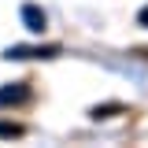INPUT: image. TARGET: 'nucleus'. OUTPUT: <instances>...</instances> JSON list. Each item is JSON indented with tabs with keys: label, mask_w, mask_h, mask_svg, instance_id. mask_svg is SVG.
<instances>
[{
	"label": "nucleus",
	"mask_w": 148,
	"mask_h": 148,
	"mask_svg": "<svg viewBox=\"0 0 148 148\" xmlns=\"http://www.w3.org/2000/svg\"><path fill=\"white\" fill-rule=\"evenodd\" d=\"M137 22H141V26H148V8H141V15H137Z\"/></svg>",
	"instance_id": "obj_6"
},
{
	"label": "nucleus",
	"mask_w": 148,
	"mask_h": 148,
	"mask_svg": "<svg viewBox=\"0 0 148 148\" xmlns=\"http://www.w3.org/2000/svg\"><path fill=\"white\" fill-rule=\"evenodd\" d=\"M26 100H30V85L26 82H15V85L0 89V108H15V104H26Z\"/></svg>",
	"instance_id": "obj_2"
},
{
	"label": "nucleus",
	"mask_w": 148,
	"mask_h": 148,
	"mask_svg": "<svg viewBox=\"0 0 148 148\" xmlns=\"http://www.w3.org/2000/svg\"><path fill=\"white\" fill-rule=\"evenodd\" d=\"M115 111H122V104H104V108H92V119H111Z\"/></svg>",
	"instance_id": "obj_5"
},
{
	"label": "nucleus",
	"mask_w": 148,
	"mask_h": 148,
	"mask_svg": "<svg viewBox=\"0 0 148 148\" xmlns=\"http://www.w3.org/2000/svg\"><path fill=\"white\" fill-rule=\"evenodd\" d=\"M22 133H26V130L18 126V122H0V137H4V141H11V137H22Z\"/></svg>",
	"instance_id": "obj_4"
},
{
	"label": "nucleus",
	"mask_w": 148,
	"mask_h": 148,
	"mask_svg": "<svg viewBox=\"0 0 148 148\" xmlns=\"http://www.w3.org/2000/svg\"><path fill=\"white\" fill-rule=\"evenodd\" d=\"M22 22H26L30 34H45V30H48V18H45V11H41L37 4H26V8H22Z\"/></svg>",
	"instance_id": "obj_3"
},
{
	"label": "nucleus",
	"mask_w": 148,
	"mask_h": 148,
	"mask_svg": "<svg viewBox=\"0 0 148 148\" xmlns=\"http://www.w3.org/2000/svg\"><path fill=\"white\" fill-rule=\"evenodd\" d=\"M34 56L52 59V56H59V45H45V48H26V45H15V48H8V52H4V59H34Z\"/></svg>",
	"instance_id": "obj_1"
}]
</instances>
